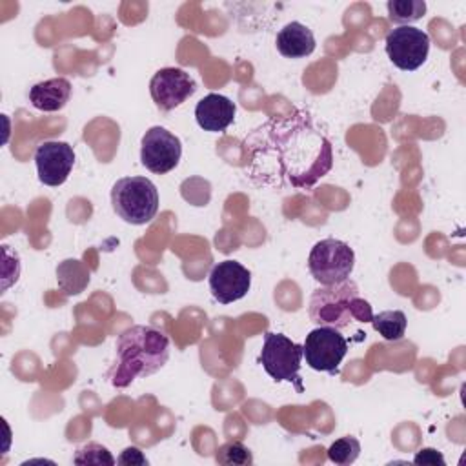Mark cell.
Masks as SVG:
<instances>
[{
	"mask_svg": "<svg viewBox=\"0 0 466 466\" xmlns=\"http://www.w3.org/2000/svg\"><path fill=\"white\" fill-rule=\"evenodd\" d=\"M277 175L293 187H311L333 166L331 142L304 115H291L269 129Z\"/></svg>",
	"mask_w": 466,
	"mask_h": 466,
	"instance_id": "obj_1",
	"label": "cell"
},
{
	"mask_svg": "<svg viewBox=\"0 0 466 466\" xmlns=\"http://www.w3.org/2000/svg\"><path fill=\"white\" fill-rule=\"evenodd\" d=\"M116 362L111 370V384L127 388L137 377L157 373L169 359V337L153 326H131L116 340Z\"/></svg>",
	"mask_w": 466,
	"mask_h": 466,
	"instance_id": "obj_2",
	"label": "cell"
},
{
	"mask_svg": "<svg viewBox=\"0 0 466 466\" xmlns=\"http://www.w3.org/2000/svg\"><path fill=\"white\" fill-rule=\"evenodd\" d=\"M309 319L319 326L340 329L351 322H371L373 311L370 302L359 295L357 284L346 279L311 293Z\"/></svg>",
	"mask_w": 466,
	"mask_h": 466,
	"instance_id": "obj_3",
	"label": "cell"
},
{
	"mask_svg": "<svg viewBox=\"0 0 466 466\" xmlns=\"http://www.w3.org/2000/svg\"><path fill=\"white\" fill-rule=\"evenodd\" d=\"M111 206L124 222L147 224L158 211L157 186L146 177L118 178L111 187Z\"/></svg>",
	"mask_w": 466,
	"mask_h": 466,
	"instance_id": "obj_4",
	"label": "cell"
},
{
	"mask_svg": "<svg viewBox=\"0 0 466 466\" xmlns=\"http://www.w3.org/2000/svg\"><path fill=\"white\" fill-rule=\"evenodd\" d=\"M264 371L275 382H289L299 393L304 391L302 379L299 375L302 362V346L293 342L282 333H264V344L258 357Z\"/></svg>",
	"mask_w": 466,
	"mask_h": 466,
	"instance_id": "obj_5",
	"label": "cell"
},
{
	"mask_svg": "<svg viewBox=\"0 0 466 466\" xmlns=\"http://www.w3.org/2000/svg\"><path fill=\"white\" fill-rule=\"evenodd\" d=\"M353 266V249L339 238L319 240L308 257V269L320 286H331L350 279Z\"/></svg>",
	"mask_w": 466,
	"mask_h": 466,
	"instance_id": "obj_6",
	"label": "cell"
},
{
	"mask_svg": "<svg viewBox=\"0 0 466 466\" xmlns=\"http://www.w3.org/2000/svg\"><path fill=\"white\" fill-rule=\"evenodd\" d=\"M348 353L346 337L331 326H319L306 335L302 344V357L306 364L315 371H326L337 375L340 362Z\"/></svg>",
	"mask_w": 466,
	"mask_h": 466,
	"instance_id": "obj_7",
	"label": "cell"
},
{
	"mask_svg": "<svg viewBox=\"0 0 466 466\" xmlns=\"http://www.w3.org/2000/svg\"><path fill=\"white\" fill-rule=\"evenodd\" d=\"M386 55L402 71L419 69L430 53V35L413 25H399L386 35Z\"/></svg>",
	"mask_w": 466,
	"mask_h": 466,
	"instance_id": "obj_8",
	"label": "cell"
},
{
	"mask_svg": "<svg viewBox=\"0 0 466 466\" xmlns=\"http://www.w3.org/2000/svg\"><path fill=\"white\" fill-rule=\"evenodd\" d=\"M182 144L177 135L162 126L149 127L140 142V160L146 169L157 175H166L178 166Z\"/></svg>",
	"mask_w": 466,
	"mask_h": 466,
	"instance_id": "obj_9",
	"label": "cell"
},
{
	"mask_svg": "<svg viewBox=\"0 0 466 466\" xmlns=\"http://www.w3.org/2000/svg\"><path fill=\"white\" fill-rule=\"evenodd\" d=\"M197 91V82L180 67H162L149 80V93L160 111H171Z\"/></svg>",
	"mask_w": 466,
	"mask_h": 466,
	"instance_id": "obj_10",
	"label": "cell"
},
{
	"mask_svg": "<svg viewBox=\"0 0 466 466\" xmlns=\"http://www.w3.org/2000/svg\"><path fill=\"white\" fill-rule=\"evenodd\" d=\"M35 164L42 184L62 186L75 166V149L62 140H46L35 151Z\"/></svg>",
	"mask_w": 466,
	"mask_h": 466,
	"instance_id": "obj_11",
	"label": "cell"
},
{
	"mask_svg": "<svg viewBox=\"0 0 466 466\" xmlns=\"http://www.w3.org/2000/svg\"><path fill=\"white\" fill-rule=\"evenodd\" d=\"M251 288V273L237 260H222L209 273V289L220 304H231L246 297Z\"/></svg>",
	"mask_w": 466,
	"mask_h": 466,
	"instance_id": "obj_12",
	"label": "cell"
},
{
	"mask_svg": "<svg viewBox=\"0 0 466 466\" xmlns=\"http://www.w3.org/2000/svg\"><path fill=\"white\" fill-rule=\"evenodd\" d=\"M237 106L220 93H209L195 106L197 124L209 133L224 131L235 120Z\"/></svg>",
	"mask_w": 466,
	"mask_h": 466,
	"instance_id": "obj_13",
	"label": "cell"
},
{
	"mask_svg": "<svg viewBox=\"0 0 466 466\" xmlns=\"http://www.w3.org/2000/svg\"><path fill=\"white\" fill-rule=\"evenodd\" d=\"M69 98H71V82L64 76L42 80L29 89V102L33 104V107L46 113L60 111L69 102Z\"/></svg>",
	"mask_w": 466,
	"mask_h": 466,
	"instance_id": "obj_14",
	"label": "cell"
},
{
	"mask_svg": "<svg viewBox=\"0 0 466 466\" xmlns=\"http://www.w3.org/2000/svg\"><path fill=\"white\" fill-rule=\"evenodd\" d=\"M275 46L286 58H304L315 51V36L308 25L289 22L277 33Z\"/></svg>",
	"mask_w": 466,
	"mask_h": 466,
	"instance_id": "obj_15",
	"label": "cell"
},
{
	"mask_svg": "<svg viewBox=\"0 0 466 466\" xmlns=\"http://www.w3.org/2000/svg\"><path fill=\"white\" fill-rule=\"evenodd\" d=\"M91 280L87 266L78 258H66L56 266V282L66 295L82 293Z\"/></svg>",
	"mask_w": 466,
	"mask_h": 466,
	"instance_id": "obj_16",
	"label": "cell"
},
{
	"mask_svg": "<svg viewBox=\"0 0 466 466\" xmlns=\"http://www.w3.org/2000/svg\"><path fill=\"white\" fill-rule=\"evenodd\" d=\"M371 326L373 329L388 342H397L404 337L406 333V326H408V319L404 315V311L400 309H388V311H380L377 315H373L371 319Z\"/></svg>",
	"mask_w": 466,
	"mask_h": 466,
	"instance_id": "obj_17",
	"label": "cell"
},
{
	"mask_svg": "<svg viewBox=\"0 0 466 466\" xmlns=\"http://www.w3.org/2000/svg\"><path fill=\"white\" fill-rule=\"evenodd\" d=\"M388 18L399 25H410L420 20L426 13L424 0H390L386 4Z\"/></svg>",
	"mask_w": 466,
	"mask_h": 466,
	"instance_id": "obj_18",
	"label": "cell"
},
{
	"mask_svg": "<svg viewBox=\"0 0 466 466\" xmlns=\"http://www.w3.org/2000/svg\"><path fill=\"white\" fill-rule=\"evenodd\" d=\"M215 461L224 466H249L253 464V453L244 442L228 441L222 446H218Z\"/></svg>",
	"mask_w": 466,
	"mask_h": 466,
	"instance_id": "obj_19",
	"label": "cell"
},
{
	"mask_svg": "<svg viewBox=\"0 0 466 466\" xmlns=\"http://www.w3.org/2000/svg\"><path fill=\"white\" fill-rule=\"evenodd\" d=\"M359 453H360V442L353 435L340 437L328 448V459L340 466H348L355 462Z\"/></svg>",
	"mask_w": 466,
	"mask_h": 466,
	"instance_id": "obj_20",
	"label": "cell"
},
{
	"mask_svg": "<svg viewBox=\"0 0 466 466\" xmlns=\"http://www.w3.org/2000/svg\"><path fill=\"white\" fill-rule=\"evenodd\" d=\"M73 462L75 464H95V466L107 464V466H113L116 461L106 446H102L98 442H87V444L80 446L75 451Z\"/></svg>",
	"mask_w": 466,
	"mask_h": 466,
	"instance_id": "obj_21",
	"label": "cell"
},
{
	"mask_svg": "<svg viewBox=\"0 0 466 466\" xmlns=\"http://www.w3.org/2000/svg\"><path fill=\"white\" fill-rule=\"evenodd\" d=\"M4 253V268H2V291H5L13 282L18 280L20 275V258L16 253L9 249V246H2Z\"/></svg>",
	"mask_w": 466,
	"mask_h": 466,
	"instance_id": "obj_22",
	"label": "cell"
},
{
	"mask_svg": "<svg viewBox=\"0 0 466 466\" xmlns=\"http://www.w3.org/2000/svg\"><path fill=\"white\" fill-rule=\"evenodd\" d=\"M413 462L419 466H444L446 461L442 457V453L435 448H422L417 451V455L413 457Z\"/></svg>",
	"mask_w": 466,
	"mask_h": 466,
	"instance_id": "obj_23",
	"label": "cell"
},
{
	"mask_svg": "<svg viewBox=\"0 0 466 466\" xmlns=\"http://www.w3.org/2000/svg\"><path fill=\"white\" fill-rule=\"evenodd\" d=\"M116 462H118V464H131V466H146V464H147V459H146V455L142 453L140 448L129 446V448H126V450L120 453V457L116 459Z\"/></svg>",
	"mask_w": 466,
	"mask_h": 466,
	"instance_id": "obj_24",
	"label": "cell"
}]
</instances>
